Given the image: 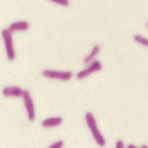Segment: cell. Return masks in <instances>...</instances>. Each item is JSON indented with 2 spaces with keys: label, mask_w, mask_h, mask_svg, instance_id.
<instances>
[{
  "label": "cell",
  "mask_w": 148,
  "mask_h": 148,
  "mask_svg": "<svg viewBox=\"0 0 148 148\" xmlns=\"http://www.w3.org/2000/svg\"><path fill=\"white\" fill-rule=\"evenodd\" d=\"M84 121H86V125H87L88 130L91 133V136H92L95 143L98 147L104 148L106 146V139H105L104 134L101 132V130L98 128V125H97V121H96V117L91 111H87L86 112Z\"/></svg>",
  "instance_id": "cell-1"
},
{
  "label": "cell",
  "mask_w": 148,
  "mask_h": 148,
  "mask_svg": "<svg viewBox=\"0 0 148 148\" xmlns=\"http://www.w3.org/2000/svg\"><path fill=\"white\" fill-rule=\"evenodd\" d=\"M1 37L5 45L6 57L9 61H14L16 58V51L14 47V40H13V34L8 30V28H3L1 30Z\"/></svg>",
  "instance_id": "cell-2"
},
{
  "label": "cell",
  "mask_w": 148,
  "mask_h": 148,
  "mask_svg": "<svg viewBox=\"0 0 148 148\" xmlns=\"http://www.w3.org/2000/svg\"><path fill=\"white\" fill-rule=\"evenodd\" d=\"M42 76L50 79V80H59V81H69L73 79V72L72 71H60V69H49L45 68L40 72Z\"/></svg>",
  "instance_id": "cell-3"
},
{
  "label": "cell",
  "mask_w": 148,
  "mask_h": 148,
  "mask_svg": "<svg viewBox=\"0 0 148 148\" xmlns=\"http://www.w3.org/2000/svg\"><path fill=\"white\" fill-rule=\"evenodd\" d=\"M22 101H23V105H24V110H25L28 120L34 121L36 119V108H35V102L32 99V96H31V92L29 91V89H24Z\"/></svg>",
  "instance_id": "cell-4"
},
{
  "label": "cell",
  "mask_w": 148,
  "mask_h": 148,
  "mask_svg": "<svg viewBox=\"0 0 148 148\" xmlns=\"http://www.w3.org/2000/svg\"><path fill=\"white\" fill-rule=\"evenodd\" d=\"M102 68H103L102 62H101L99 60H95L94 62H91V64L87 65L84 68H82L81 71H79V72L75 74V77H76L77 80H83V79H86V77L90 76L91 74H94V73H97V72L102 71Z\"/></svg>",
  "instance_id": "cell-5"
},
{
  "label": "cell",
  "mask_w": 148,
  "mask_h": 148,
  "mask_svg": "<svg viewBox=\"0 0 148 148\" xmlns=\"http://www.w3.org/2000/svg\"><path fill=\"white\" fill-rule=\"evenodd\" d=\"M3 97H13V98H22L24 89L20 86H5L2 88Z\"/></svg>",
  "instance_id": "cell-6"
},
{
  "label": "cell",
  "mask_w": 148,
  "mask_h": 148,
  "mask_svg": "<svg viewBox=\"0 0 148 148\" xmlns=\"http://www.w3.org/2000/svg\"><path fill=\"white\" fill-rule=\"evenodd\" d=\"M62 123H64V118L61 116H53V117L44 118L40 121V126L43 128H53V127L61 126Z\"/></svg>",
  "instance_id": "cell-7"
},
{
  "label": "cell",
  "mask_w": 148,
  "mask_h": 148,
  "mask_svg": "<svg viewBox=\"0 0 148 148\" xmlns=\"http://www.w3.org/2000/svg\"><path fill=\"white\" fill-rule=\"evenodd\" d=\"M30 28V23L28 21L24 20H20V21H14L9 24L8 30L14 34V32H22V31H27Z\"/></svg>",
  "instance_id": "cell-8"
},
{
  "label": "cell",
  "mask_w": 148,
  "mask_h": 148,
  "mask_svg": "<svg viewBox=\"0 0 148 148\" xmlns=\"http://www.w3.org/2000/svg\"><path fill=\"white\" fill-rule=\"evenodd\" d=\"M99 52H101V45L99 44H95L91 47V50L89 51V53L87 56H84V58L82 60L83 64L84 65H89V64L94 62L95 60H97V56L99 54Z\"/></svg>",
  "instance_id": "cell-9"
},
{
  "label": "cell",
  "mask_w": 148,
  "mask_h": 148,
  "mask_svg": "<svg viewBox=\"0 0 148 148\" xmlns=\"http://www.w3.org/2000/svg\"><path fill=\"white\" fill-rule=\"evenodd\" d=\"M133 40H134L135 43L142 45V46L148 47V37H145V36H142V35L135 34V35L133 36Z\"/></svg>",
  "instance_id": "cell-10"
},
{
  "label": "cell",
  "mask_w": 148,
  "mask_h": 148,
  "mask_svg": "<svg viewBox=\"0 0 148 148\" xmlns=\"http://www.w3.org/2000/svg\"><path fill=\"white\" fill-rule=\"evenodd\" d=\"M64 146H65V141L64 140H57L56 142L51 143L47 148H64Z\"/></svg>",
  "instance_id": "cell-11"
},
{
  "label": "cell",
  "mask_w": 148,
  "mask_h": 148,
  "mask_svg": "<svg viewBox=\"0 0 148 148\" xmlns=\"http://www.w3.org/2000/svg\"><path fill=\"white\" fill-rule=\"evenodd\" d=\"M53 3L59 5V6H64V7H68L69 6V0H52Z\"/></svg>",
  "instance_id": "cell-12"
},
{
  "label": "cell",
  "mask_w": 148,
  "mask_h": 148,
  "mask_svg": "<svg viewBox=\"0 0 148 148\" xmlns=\"http://www.w3.org/2000/svg\"><path fill=\"white\" fill-rule=\"evenodd\" d=\"M126 146L127 145H125L124 140H121V139H118L114 143V148H126Z\"/></svg>",
  "instance_id": "cell-13"
},
{
  "label": "cell",
  "mask_w": 148,
  "mask_h": 148,
  "mask_svg": "<svg viewBox=\"0 0 148 148\" xmlns=\"http://www.w3.org/2000/svg\"><path fill=\"white\" fill-rule=\"evenodd\" d=\"M126 148H140V147H138V146L134 145V143H128V145L126 146Z\"/></svg>",
  "instance_id": "cell-14"
},
{
  "label": "cell",
  "mask_w": 148,
  "mask_h": 148,
  "mask_svg": "<svg viewBox=\"0 0 148 148\" xmlns=\"http://www.w3.org/2000/svg\"><path fill=\"white\" fill-rule=\"evenodd\" d=\"M140 148H148V145L143 143V145H141V146H140Z\"/></svg>",
  "instance_id": "cell-15"
},
{
  "label": "cell",
  "mask_w": 148,
  "mask_h": 148,
  "mask_svg": "<svg viewBox=\"0 0 148 148\" xmlns=\"http://www.w3.org/2000/svg\"><path fill=\"white\" fill-rule=\"evenodd\" d=\"M146 28L148 29V22H146Z\"/></svg>",
  "instance_id": "cell-16"
}]
</instances>
